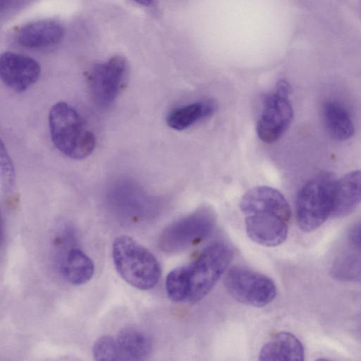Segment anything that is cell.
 <instances>
[{
  "instance_id": "cell-1",
  "label": "cell",
  "mask_w": 361,
  "mask_h": 361,
  "mask_svg": "<svg viewBox=\"0 0 361 361\" xmlns=\"http://www.w3.org/2000/svg\"><path fill=\"white\" fill-rule=\"evenodd\" d=\"M233 257V250L224 243L207 246L194 260L169 273L165 281L168 298L179 303L202 300L227 269Z\"/></svg>"
},
{
  "instance_id": "cell-2",
  "label": "cell",
  "mask_w": 361,
  "mask_h": 361,
  "mask_svg": "<svg viewBox=\"0 0 361 361\" xmlns=\"http://www.w3.org/2000/svg\"><path fill=\"white\" fill-rule=\"evenodd\" d=\"M240 209L245 216L249 238L265 247H276L286 239L291 212L279 190L269 186L249 190L241 198Z\"/></svg>"
},
{
  "instance_id": "cell-3",
  "label": "cell",
  "mask_w": 361,
  "mask_h": 361,
  "mask_svg": "<svg viewBox=\"0 0 361 361\" xmlns=\"http://www.w3.org/2000/svg\"><path fill=\"white\" fill-rule=\"evenodd\" d=\"M112 258L120 276L139 290L153 288L161 276V267L155 256L130 236L116 237L112 244Z\"/></svg>"
},
{
  "instance_id": "cell-4",
  "label": "cell",
  "mask_w": 361,
  "mask_h": 361,
  "mask_svg": "<svg viewBox=\"0 0 361 361\" xmlns=\"http://www.w3.org/2000/svg\"><path fill=\"white\" fill-rule=\"evenodd\" d=\"M49 125L53 143L67 157L82 159L94 150V135L70 104L59 102L53 105L49 114Z\"/></svg>"
},
{
  "instance_id": "cell-5",
  "label": "cell",
  "mask_w": 361,
  "mask_h": 361,
  "mask_svg": "<svg viewBox=\"0 0 361 361\" xmlns=\"http://www.w3.org/2000/svg\"><path fill=\"white\" fill-rule=\"evenodd\" d=\"M336 180L332 173L321 172L299 190L295 213L298 225L302 231H313L332 216Z\"/></svg>"
},
{
  "instance_id": "cell-6",
  "label": "cell",
  "mask_w": 361,
  "mask_h": 361,
  "mask_svg": "<svg viewBox=\"0 0 361 361\" xmlns=\"http://www.w3.org/2000/svg\"><path fill=\"white\" fill-rule=\"evenodd\" d=\"M216 225L209 209L201 208L166 227L158 240L159 247L166 253L184 251L208 237Z\"/></svg>"
},
{
  "instance_id": "cell-7",
  "label": "cell",
  "mask_w": 361,
  "mask_h": 361,
  "mask_svg": "<svg viewBox=\"0 0 361 361\" xmlns=\"http://www.w3.org/2000/svg\"><path fill=\"white\" fill-rule=\"evenodd\" d=\"M290 93L289 83L280 80L275 90L265 96L256 124L257 136L264 142H276L289 127L293 116Z\"/></svg>"
},
{
  "instance_id": "cell-8",
  "label": "cell",
  "mask_w": 361,
  "mask_h": 361,
  "mask_svg": "<svg viewBox=\"0 0 361 361\" xmlns=\"http://www.w3.org/2000/svg\"><path fill=\"white\" fill-rule=\"evenodd\" d=\"M229 294L238 301L262 307L275 298L276 287L267 276L241 267L231 268L224 277Z\"/></svg>"
},
{
  "instance_id": "cell-9",
  "label": "cell",
  "mask_w": 361,
  "mask_h": 361,
  "mask_svg": "<svg viewBox=\"0 0 361 361\" xmlns=\"http://www.w3.org/2000/svg\"><path fill=\"white\" fill-rule=\"evenodd\" d=\"M126 59L116 56L94 65L90 75V88L94 102L109 107L116 99L127 73Z\"/></svg>"
},
{
  "instance_id": "cell-10",
  "label": "cell",
  "mask_w": 361,
  "mask_h": 361,
  "mask_svg": "<svg viewBox=\"0 0 361 361\" xmlns=\"http://www.w3.org/2000/svg\"><path fill=\"white\" fill-rule=\"evenodd\" d=\"M40 73L39 64L30 56L11 51L0 56V78L13 90H26L37 81Z\"/></svg>"
},
{
  "instance_id": "cell-11",
  "label": "cell",
  "mask_w": 361,
  "mask_h": 361,
  "mask_svg": "<svg viewBox=\"0 0 361 361\" xmlns=\"http://www.w3.org/2000/svg\"><path fill=\"white\" fill-rule=\"evenodd\" d=\"M331 271L338 281L361 282V221L348 233L344 245L335 258Z\"/></svg>"
},
{
  "instance_id": "cell-12",
  "label": "cell",
  "mask_w": 361,
  "mask_h": 361,
  "mask_svg": "<svg viewBox=\"0 0 361 361\" xmlns=\"http://www.w3.org/2000/svg\"><path fill=\"white\" fill-rule=\"evenodd\" d=\"M63 30L58 23L44 20L27 23L17 32L16 42L25 48L38 49L59 42Z\"/></svg>"
},
{
  "instance_id": "cell-13",
  "label": "cell",
  "mask_w": 361,
  "mask_h": 361,
  "mask_svg": "<svg viewBox=\"0 0 361 361\" xmlns=\"http://www.w3.org/2000/svg\"><path fill=\"white\" fill-rule=\"evenodd\" d=\"M361 203V169L348 173L336 180L332 217L352 213Z\"/></svg>"
},
{
  "instance_id": "cell-14",
  "label": "cell",
  "mask_w": 361,
  "mask_h": 361,
  "mask_svg": "<svg viewBox=\"0 0 361 361\" xmlns=\"http://www.w3.org/2000/svg\"><path fill=\"white\" fill-rule=\"evenodd\" d=\"M114 338L119 360H143L152 350V341L148 335L135 326L123 327Z\"/></svg>"
},
{
  "instance_id": "cell-15",
  "label": "cell",
  "mask_w": 361,
  "mask_h": 361,
  "mask_svg": "<svg viewBox=\"0 0 361 361\" xmlns=\"http://www.w3.org/2000/svg\"><path fill=\"white\" fill-rule=\"evenodd\" d=\"M305 350L302 343L289 332H279L274 335L261 348L259 360H304Z\"/></svg>"
},
{
  "instance_id": "cell-16",
  "label": "cell",
  "mask_w": 361,
  "mask_h": 361,
  "mask_svg": "<svg viewBox=\"0 0 361 361\" xmlns=\"http://www.w3.org/2000/svg\"><path fill=\"white\" fill-rule=\"evenodd\" d=\"M216 110L212 100H202L172 109L166 116V123L172 129L183 130L212 116Z\"/></svg>"
},
{
  "instance_id": "cell-17",
  "label": "cell",
  "mask_w": 361,
  "mask_h": 361,
  "mask_svg": "<svg viewBox=\"0 0 361 361\" xmlns=\"http://www.w3.org/2000/svg\"><path fill=\"white\" fill-rule=\"evenodd\" d=\"M322 119L324 126L334 139L344 141L355 133V127L348 110L336 101H326L322 106Z\"/></svg>"
},
{
  "instance_id": "cell-18",
  "label": "cell",
  "mask_w": 361,
  "mask_h": 361,
  "mask_svg": "<svg viewBox=\"0 0 361 361\" xmlns=\"http://www.w3.org/2000/svg\"><path fill=\"white\" fill-rule=\"evenodd\" d=\"M61 274L65 280L74 286L87 283L94 273V264L92 259L78 248L70 250L64 256Z\"/></svg>"
},
{
  "instance_id": "cell-19",
  "label": "cell",
  "mask_w": 361,
  "mask_h": 361,
  "mask_svg": "<svg viewBox=\"0 0 361 361\" xmlns=\"http://www.w3.org/2000/svg\"><path fill=\"white\" fill-rule=\"evenodd\" d=\"M92 355L97 361H118L114 336L106 335L98 338L93 345Z\"/></svg>"
},
{
  "instance_id": "cell-20",
  "label": "cell",
  "mask_w": 361,
  "mask_h": 361,
  "mask_svg": "<svg viewBox=\"0 0 361 361\" xmlns=\"http://www.w3.org/2000/svg\"><path fill=\"white\" fill-rule=\"evenodd\" d=\"M1 177L5 183L6 187L12 186L13 179V167L10 159L4 150L3 143H1Z\"/></svg>"
},
{
  "instance_id": "cell-21",
  "label": "cell",
  "mask_w": 361,
  "mask_h": 361,
  "mask_svg": "<svg viewBox=\"0 0 361 361\" xmlns=\"http://www.w3.org/2000/svg\"><path fill=\"white\" fill-rule=\"evenodd\" d=\"M16 0H0L1 11L8 9Z\"/></svg>"
},
{
  "instance_id": "cell-22",
  "label": "cell",
  "mask_w": 361,
  "mask_h": 361,
  "mask_svg": "<svg viewBox=\"0 0 361 361\" xmlns=\"http://www.w3.org/2000/svg\"><path fill=\"white\" fill-rule=\"evenodd\" d=\"M135 2H137L139 4L144 5V6H149L150 5L154 0H133Z\"/></svg>"
}]
</instances>
